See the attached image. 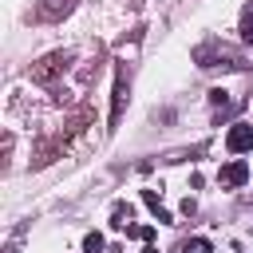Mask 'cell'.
<instances>
[{
    "label": "cell",
    "mask_w": 253,
    "mask_h": 253,
    "mask_svg": "<svg viewBox=\"0 0 253 253\" xmlns=\"http://www.w3.org/2000/svg\"><path fill=\"white\" fill-rule=\"evenodd\" d=\"M182 213H186V217H194V213H198V202H194V198H186V202H182Z\"/></svg>",
    "instance_id": "obj_13"
},
{
    "label": "cell",
    "mask_w": 253,
    "mask_h": 253,
    "mask_svg": "<svg viewBox=\"0 0 253 253\" xmlns=\"http://www.w3.org/2000/svg\"><path fill=\"white\" fill-rule=\"evenodd\" d=\"M130 217H134V206H130V202H115V210H111V229H130Z\"/></svg>",
    "instance_id": "obj_5"
},
{
    "label": "cell",
    "mask_w": 253,
    "mask_h": 253,
    "mask_svg": "<svg viewBox=\"0 0 253 253\" xmlns=\"http://www.w3.org/2000/svg\"><path fill=\"white\" fill-rule=\"evenodd\" d=\"M126 99H130V87H126V67L115 71V91H111V126H119L123 111H126Z\"/></svg>",
    "instance_id": "obj_2"
},
{
    "label": "cell",
    "mask_w": 253,
    "mask_h": 253,
    "mask_svg": "<svg viewBox=\"0 0 253 253\" xmlns=\"http://www.w3.org/2000/svg\"><path fill=\"white\" fill-rule=\"evenodd\" d=\"M126 233H130L134 241H142V245H150V241H154V225H130Z\"/></svg>",
    "instance_id": "obj_7"
},
{
    "label": "cell",
    "mask_w": 253,
    "mask_h": 253,
    "mask_svg": "<svg viewBox=\"0 0 253 253\" xmlns=\"http://www.w3.org/2000/svg\"><path fill=\"white\" fill-rule=\"evenodd\" d=\"M142 253H158V249H154V245H146V249H142Z\"/></svg>",
    "instance_id": "obj_14"
},
{
    "label": "cell",
    "mask_w": 253,
    "mask_h": 253,
    "mask_svg": "<svg viewBox=\"0 0 253 253\" xmlns=\"http://www.w3.org/2000/svg\"><path fill=\"white\" fill-rule=\"evenodd\" d=\"M225 150H229V154L253 150V126H249V123H233V126L225 130Z\"/></svg>",
    "instance_id": "obj_4"
},
{
    "label": "cell",
    "mask_w": 253,
    "mask_h": 253,
    "mask_svg": "<svg viewBox=\"0 0 253 253\" xmlns=\"http://www.w3.org/2000/svg\"><path fill=\"white\" fill-rule=\"evenodd\" d=\"M71 4H75V0H40V16H43V20H59Z\"/></svg>",
    "instance_id": "obj_6"
},
{
    "label": "cell",
    "mask_w": 253,
    "mask_h": 253,
    "mask_svg": "<svg viewBox=\"0 0 253 253\" xmlns=\"http://www.w3.org/2000/svg\"><path fill=\"white\" fill-rule=\"evenodd\" d=\"M142 206H146L150 213H158V210H162V202H158V194H154V190H142Z\"/></svg>",
    "instance_id": "obj_10"
},
{
    "label": "cell",
    "mask_w": 253,
    "mask_h": 253,
    "mask_svg": "<svg viewBox=\"0 0 253 253\" xmlns=\"http://www.w3.org/2000/svg\"><path fill=\"white\" fill-rule=\"evenodd\" d=\"M217 182H221L225 190H237V186H245V182H249V162H245V158H233V162H225V166L217 170Z\"/></svg>",
    "instance_id": "obj_3"
},
{
    "label": "cell",
    "mask_w": 253,
    "mask_h": 253,
    "mask_svg": "<svg viewBox=\"0 0 253 253\" xmlns=\"http://www.w3.org/2000/svg\"><path fill=\"white\" fill-rule=\"evenodd\" d=\"M83 253H103V233H87L83 237Z\"/></svg>",
    "instance_id": "obj_9"
},
{
    "label": "cell",
    "mask_w": 253,
    "mask_h": 253,
    "mask_svg": "<svg viewBox=\"0 0 253 253\" xmlns=\"http://www.w3.org/2000/svg\"><path fill=\"white\" fill-rule=\"evenodd\" d=\"M182 253H213V245H210L206 237H190V241L182 245Z\"/></svg>",
    "instance_id": "obj_8"
},
{
    "label": "cell",
    "mask_w": 253,
    "mask_h": 253,
    "mask_svg": "<svg viewBox=\"0 0 253 253\" xmlns=\"http://www.w3.org/2000/svg\"><path fill=\"white\" fill-rule=\"evenodd\" d=\"M241 40L253 43V20H245V16H241Z\"/></svg>",
    "instance_id": "obj_11"
},
{
    "label": "cell",
    "mask_w": 253,
    "mask_h": 253,
    "mask_svg": "<svg viewBox=\"0 0 253 253\" xmlns=\"http://www.w3.org/2000/svg\"><path fill=\"white\" fill-rule=\"evenodd\" d=\"M67 67H71V55H67V51H51V55H43L40 63H32V83H55Z\"/></svg>",
    "instance_id": "obj_1"
},
{
    "label": "cell",
    "mask_w": 253,
    "mask_h": 253,
    "mask_svg": "<svg viewBox=\"0 0 253 253\" xmlns=\"http://www.w3.org/2000/svg\"><path fill=\"white\" fill-rule=\"evenodd\" d=\"M210 103H217V107H225V91H221V87H213V91H210Z\"/></svg>",
    "instance_id": "obj_12"
}]
</instances>
